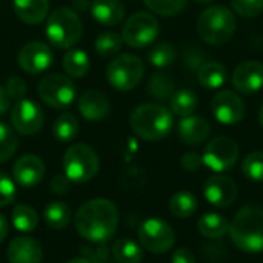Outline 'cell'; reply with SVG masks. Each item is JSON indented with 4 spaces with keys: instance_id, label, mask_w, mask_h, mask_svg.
<instances>
[{
    "instance_id": "cell-9",
    "label": "cell",
    "mask_w": 263,
    "mask_h": 263,
    "mask_svg": "<svg viewBox=\"0 0 263 263\" xmlns=\"http://www.w3.org/2000/svg\"><path fill=\"white\" fill-rule=\"evenodd\" d=\"M137 237L140 247L153 254L168 253L176 242L174 230L170 223L160 219H146L139 227Z\"/></svg>"
},
{
    "instance_id": "cell-28",
    "label": "cell",
    "mask_w": 263,
    "mask_h": 263,
    "mask_svg": "<svg viewBox=\"0 0 263 263\" xmlns=\"http://www.w3.org/2000/svg\"><path fill=\"white\" fill-rule=\"evenodd\" d=\"M199 100L197 96L190 89H180L176 91L170 97V109L173 114L180 117H188L197 109Z\"/></svg>"
},
{
    "instance_id": "cell-30",
    "label": "cell",
    "mask_w": 263,
    "mask_h": 263,
    "mask_svg": "<svg viewBox=\"0 0 263 263\" xmlns=\"http://www.w3.org/2000/svg\"><path fill=\"white\" fill-rule=\"evenodd\" d=\"M77 133H79V122L72 112H62L52 125V134L55 140L62 143H66L76 139Z\"/></svg>"
},
{
    "instance_id": "cell-36",
    "label": "cell",
    "mask_w": 263,
    "mask_h": 263,
    "mask_svg": "<svg viewBox=\"0 0 263 263\" xmlns=\"http://www.w3.org/2000/svg\"><path fill=\"white\" fill-rule=\"evenodd\" d=\"M143 2L154 14L163 17H174L180 14L188 3V0H143Z\"/></svg>"
},
{
    "instance_id": "cell-23",
    "label": "cell",
    "mask_w": 263,
    "mask_h": 263,
    "mask_svg": "<svg viewBox=\"0 0 263 263\" xmlns=\"http://www.w3.org/2000/svg\"><path fill=\"white\" fill-rule=\"evenodd\" d=\"M197 79L202 83V86H205L206 89H219L225 85L228 79V71L220 62L210 60L199 68Z\"/></svg>"
},
{
    "instance_id": "cell-41",
    "label": "cell",
    "mask_w": 263,
    "mask_h": 263,
    "mask_svg": "<svg viewBox=\"0 0 263 263\" xmlns=\"http://www.w3.org/2000/svg\"><path fill=\"white\" fill-rule=\"evenodd\" d=\"M180 165L185 171H190V173H194V171H199L203 165V157L199 154V153H185L180 159Z\"/></svg>"
},
{
    "instance_id": "cell-35",
    "label": "cell",
    "mask_w": 263,
    "mask_h": 263,
    "mask_svg": "<svg viewBox=\"0 0 263 263\" xmlns=\"http://www.w3.org/2000/svg\"><path fill=\"white\" fill-rule=\"evenodd\" d=\"M17 136L11 126L0 122V163L8 162L17 151Z\"/></svg>"
},
{
    "instance_id": "cell-7",
    "label": "cell",
    "mask_w": 263,
    "mask_h": 263,
    "mask_svg": "<svg viewBox=\"0 0 263 263\" xmlns=\"http://www.w3.org/2000/svg\"><path fill=\"white\" fill-rule=\"evenodd\" d=\"M145 74V65L140 57L133 54H120L112 59L106 68V79L117 91L134 89Z\"/></svg>"
},
{
    "instance_id": "cell-32",
    "label": "cell",
    "mask_w": 263,
    "mask_h": 263,
    "mask_svg": "<svg viewBox=\"0 0 263 263\" xmlns=\"http://www.w3.org/2000/svg\"><path fill=\"white\" fill-rule=\"evenodd\" d=\"M146 91L151 97L157 100H166L174 94V80L170 74L156 72L149 77Z\"/></svg>"
},
{
    "instance_id": "cell-13",
    "label": "cell",
    "mask_w": 263,
    "mask_h": 263,
    "mask_svg": "<svg viewBox=\"0 0 263 263\" xmlns=\"http://www.w3.org/2000/svg\"><path fill=\"white\" fill-rule=\"evenodd\" d=\"M54 62V54L51 48L43 42H29L23 45L17 55V63L20 69L26 74H42Z\"/></svg>"
},
{
    "instance_id": "cell-20",
    "label": "cell",
    "mask_w": 263,
    "mask_h": 263,
    "mask_svg": "<svg viewBox=\"0 0 263 263\" xmlns=\"http://www.w3.org/2000/svg\"><path fill=\"white\" fill-rule=\"evenodd\" d=\"M9 263H42L43 253L37 240L31 237H15L6 251Z\"/></svg>"
},
{
    "instance_id": "cell-19",
    "label": "cell",
    "mask_w": 263,
    "mask_h": 263,
    "mask_svg": "<svg viewBox=\"0 0 263 263\" xmlns=\"http://www.w3.org/2000/svg\"><path fill=\"white\" fill-rule=\"evenodd\" d=\"M77 106H79L80 114L89 122L103 120L111 111V105H109L108 97L103 92L96 91V89L83 92L79 99Z\"/></svg>"
},
{
    "instance_id": "cell-29",
    "label": "cell",
    "mask_w": 263,
    "mask_h": 263,
    "mask_svg": "<svg viewBox=\"0 0 263 263\" xmlns=\"http://www.w3.org/2000/svg\"><path fill=\"white\" fill-rule=\"evenodd\" d=\"M45 222L52 230H65L71 222V210L63 202H51L43 211Z\"/></svg>"
},
{
    "instance_id": "cell-40",
    "label": "cell",
    "mask_w": 263,
    "mask_h": 263,
    "mask_svg": "<svg viewBox=\"0 0 263 263\" xmlns=\"http://www.w3.org/2000/svg\"><path fill=\"white\" fill-rule=\"evenodd\" d=\"M5 89L9 96L11 100H22L25 99V94H26V83L22 77L18 76H11L8 80H6V85H5Z\"/></svg>"
},
{
    "instance_id": "cell-12",
    "label": "cell",
    "mask_w": 263,
    "mask_h": 263,
    "mask_svg": "<svg viewBox=\"0 0 263 263\" xmlns=\"http://www.w3.org/2000/svg\"><path fill=\"white\" fill-rule=\"evenodd\" d=\"M43 120L42 108L29 99L18 100L11 109V123L18 134L32 136L39 133L43 126Z\"/></svg>"
},
{
    "instance_id": "cell-11",
    "label": "cell",
    "mask_w": 263,
    "mask_h": 263,
    "mask_svg": "<svg viewBox=\"0 0 263 263\" xmlns=\"http://www.w3.org/2000/svg\"><path fill=\"white\" fill-rule=\"evenodd\" d=\"M239 154H240L239 145L233 139L227 136H220L213 139L206 145L202 157H203V165L208 166L211 171L225 173L230 171L237 163Z\"/></svg>"
},
{
    "instance_id": "cell-27",
    "label": "cell",
    "mask_w": 263,
    "mask_h": 263,
    "mask_svg": "<svg viewBox=\"0 0 263 263\" xmlns=\"http://www.w3.org/2000/svg\"><path fill=\"white\" fill-rule=\"evenodd\" d=\"M91 68L89 57L85 51L74 48L63 55V69L71 77H83Z\"/></svg>"
},
{
    "instance_id": "cell-6",
    "label": "cell",
    "mask_w": 263,
    "mask_h": 263,
    "mask_svg": "<svg viewBox=\"0 0 263 263\" xmlns=\"http://www.w3.org/2000/svg\"><path fill=\"white\" fill-rule=\"evenodd\" d=\"M99 156L85 143L71 145L63 156V174L72 183H86L99 173Z\"/></svg>"
},
{
    "instance_id": "cell-17",
    "label": "cell",
    "mask_w": 263,
    "mask_h": 263,
    "mask_svg": "<svg viewBox=\"0 0 263 263\" xmlns=\"http://www.w3.org/2000/svg\"><path fill=\"white\" fill-rule=\"evenodd\" d=\"M14 180L23 188H32L39 185L45 176V165L39 156L25 154L17 159L12 168Z\"/></svg>"
},
{
    "instance_id": "cell-49",
    "label": "cell",
    "mask_w": 263,
    "mask_h": 263,
    "mask_svg": "<svg viewBox=\"0 0 263 263\" xmlns=\"http://www.w3.org/2000/svg\"><path fill=\"white\" fill-rule=\"evenodd\" d=\"M259 122H260V125H262L263 128V105L260 106V111H259Z\"/></svg>"
},
{
    "instance_id": "cell-14",
    "label": "cell",
    "mask_w": 263,
    "mask_h": 263,
    "mask_svg": "<svg viewBox=\"0 0 263 263\" xmlns=\"http://www.w3.org/2000/svg\"><path fill=\"white\" fill-rule=\"evenodd\" d=\"M211 111L214 119L222 125H236L245 116V103L236 92L220 91L211 102Z\"/></svg>"
},
{
    "instance_id": "cell-2",
    "label": "cell",
    "mask_w": 263,
    "mask_h": 263,
    "mask_svg": "<svg viewBox=\"0 0 263 263\" xmlns=\"http://www.w3.org/2000/svg\"><path fill=\"white\" fill-rule=\"evenodd\" d=\"M173 112L160 103H143L133 109L129 126L136 136L146 142H159L173 129Z\"/></svg>"
},
{
    "instance_id": "cell-1",
    "label": "cell",
    "mask_w": 263,
    "mask_h": 263,
    "mask_svg": "<svg viewBox=\"0 0 263 263\" xmlns=\"http://www.w3.org/2000/svg\"><path fill=\"white\" fill-rule=\"evenodd\" d=\"M74 225L85 240L97 245L105 243L116 234L119 211L108 199H92L77 210Z\"/></svg>"
},
{
    "instance_id": "cell-21",
    "label": "cell",
    "mask_w": 263,
    "mask_h": 263,
    "mask_svg": "<svg viewBox=\"0 0 263 263\" xmlns=\"http://www.w3.org/2000/svg\"><path fill=\"white\" fill-rule=\"evenodd\" d=\"M91 14L102 26H116L125 17V6L120 0H92Z\"/></svg>"
},
{
    "instance_id": "cell-37",
    "label": "cell",
    "mask_w": 263,
    "mask_h": 263,
    "mask_svg": "<svg viewBox=\"0 0 263 263\" xmlns=\"http://www.w3.org/2000/svg\"><path fill=\"white\" fill-rule=\"evenodd\" d=\"M243 174L253 182H263V151L250 153L242 162Z\"/></svg>"
},
{
    "instance_id": "cell-43",
    "label": "cell",
    "mask_w": 263,
    "mask_h": 263,
    "mask_svg": "<svg viewBox=\"0 0 263 263\" xmlns=\"http://www.w3.org/2000/svg\"><path fill=\"white\" fill-rule=\"evenodd\" d=\"M185 62L190 68L193 69H197L205 63V54L203 52H199L197 49H191V51H186V55H185Z\"/></svg>"
},
{
    "instance_id": "cell-24",
    "label": "cell",
    "mask_w": 263,
    "mask_h": 263,
    "mask_svg": "<svg viewBox=\"0 0 263 263\" xmlns=\"http://www.w3.org/2000/svg\"><path fill=\"white\" fill-rule=\"evenodd\" d=\"M197 228L206 239H222L230 233V222L219 213H206L197 220Z\"/></svg>"
},
{
    "instance_id": "cell-25",
    "label": "cell",
    "mask_w": 263,
    "mask_h": 263,
    "mask_svg": "<svg viewBox=\"0 0 263 263\" xmlns=\"http://www.w3.org/2000/svg\"><path fill=\"white\" fill-rule=\"evenodd\" d=\"M170 213L177 219H188L191 217L199 206L197 197L190 191H179L170 199Z\"/></svg>"
},
{
    "instance_id": "cell-31",
    "label": "cell",
    "mask_w": 263,
    "mask_h": 263,
    "mask_svg": "<svg viewBox=\"0 0 263 263\" xmlns=\"http://www.w3.org/2000/svg\"><path fill=\"white\" fill-rule=\"evenodd\" d=\"M11 222L14 225V228L20 233H31L37 228L39 225V216L35 213L34 208H31L29 205H15L12 210V216H11Z\"/></svg>"
},
{
    "instance_id": "cell-33",
    "label": "cell",
    "mask_w": 263,
    "mask_h": 263,
    "mask_svg": "<svg viewBox=\"0 0 263 263\" xmlns=\"http://www.w3.org/2000/svg\"><path fill=\"white\" fill-rule=\"evenodd\" d=\"M176 57H177V52H176L174 46L168 42L157 43L148 51V60L156 68H166V66L173 65Z\"/></svg>"
},
{
    "instance_id": "cell-10",
    "label": "cell",
    "mask_w": 263,
    "mask_h": 263,
    "mask_svg": "<svg viewBox=\"0 0 263 263\" xmlns=\"http://www.w3.org/2000/svg\"><path fill=\"white\" fill-rule=\"evenodd\" d=\"M157 35H159V22L149 12L133 14L126 20V23L122 29L123 43H126L128 46L136 48V49L151 45Z\"/></svg>"
},
{
    "instance_id": "cell-46",
    "label": "cell",
    "mask_w": 263,
    "mask_h": 263,
    "mask_svg": "<svg viewBox=\"0 0 263 263\" xmlns=\"http://www.w3.org/2000/svg\"><path fill=\"white\" fill-rule=\"evenodd\" d=\"M8 231H9V225H8V220L5 219L3 214H0V243L6 239L8 236Z\"/></svg>"
},
{
    "instance_id": "cell-44",
    "label": "cell",
    "mask_w": 263,
    "mask_h": 263,
    "mask_svg": "<svg viewBox=\"0 0 263 263\" xmlns=\"http://www.w3.org/2000/svg\"><path fill=\"white\" fill-rule=\"evenodd\" d=\"M171 263H196L194 254L186 250V248H179L173 253L171 256Z\"/></svg>"
},
{
    "instance_id": "cell-4",
    "label": "cell",
    "mask_w": 263,
    "mask_h": 263,
    "mask_svg": "<svg viewBox=\"0 0 263 263\" xmlns=\"http://www.w3.org/2000/svg\"><path fill=\"white\" fill-rule=\"evenodd\" d=\"M236 15L222 5L206 8L197 20V32L208 45H225L236 32Z\"/></svg>"
},
{
    "instance_id": "cell-45",
    "label": "cell",
    "mask_w": 263,
    "mask_h": 263,
    "mask_svg": "<svg viewBox=\"0 0 263 263\" xmlns=\"http://www.w3.org/2000/svg\"><path fill=\"white\" fill-rule=\"evenodd\" d=\"M9 106H11V99H9L5 86H0V116L6 114Z\"/></svg>"
},
{
    "instance_id": "cell-15",
    "label": "cell",
    "mask_w": 263,
    "mask_h": 263,
    "mask_svg": "<svg viewBox=\"0 0 263 263\" xmlns=\"http://www.w3.org/2000/svg\"><path fill=\"white\" fill-rule=\"evenodd\" d=\"M203 193L211 205L217 208H227L233 205L237 199V185L231 177L216 174L205 182Z\"/></svg>"
},
{
    "instance_id": "cell-26",
    "label": "cell",
    "mask_w": 263,
    "mask_h": 263,
    "mask_svg": "<svg viewBox=\"0 0 263 263\" xmlns=\"http://www.w3.org/2000/svg\"><path fill=\"white\" fill-rule=\"evenodd\" d=\"M112 257L117 263H140L143 251L133 239H119L112 243Z\"/></svg>"
},
{
    "instance_id": "cell-5",
    "label": "cell",
    "mask_w": 263,
    "mask_h": 263,
    "mask_svg": "<svg viewBox=\"0 0 263 263\" xmlns=\"http://www.w3.org/2000/svg\"><path fill=\"white\" fill-rule=\"evenodd\" d=\"M45 32L52 46L59 49H68L80 40L83 25L74 9L62 6L49 14Z\"/></svg>"
},
{
    "instance_id": "cell-3",
    "label": "cell",
    "mask_w": 263,
    "mask_h": 263,
    "mask_svg": "<svg viewBox=\"0 0 263 263\" xmlns=\"http://www.w3.org/2000/svg\"><path fill=\"white\" fill-rule=\"evenodd\" d=\"M233 243L243 253L257 254L263 251V208L243 206L230 223Z\"/></svg>"
},
{
    "instance_id": "cell-8",
    "label": "cell",
    "mask_w": 263,
    "mask_h": 263,
    "mask_svg": "<svg viewBox=\"0 0 263 263\" xmlns=\"http://www.w3.org/2000/svg\"><path fill=\"white\" fill-rule=\"evenodd\" d=\"M37 94L40 100L49 108L65 109L76 99V85L66 76L49 74L39 82Z\"/></svg>"
},
{
    "instance_id": "cell-48",
    "label": "cell",
    "mask_w": 263,
    "mask_h": 263,
    "mask_svg": "<svg viewBox=\"0 0 263 263\" xmlns=\"http://www.w3.org/2000/svg\"><path fill=\"white\" fill-rule=\"evenodd\" d=\"M66 263H91V260L88 257H74V259L68 260Z\"/></svg>"
},
{
    "instance_id": "cell-50",
    "label": "cell",
    "mask_w": 263,
    "mask_h": 263,
    "mask_svg": "<svg viewBox=\"0 0 263 263\" xmlns=\"http://www.w3.org/2000/svg\"><path fill=\"white\" fill-rule=\"evenodd\" d=\"M194 2H197V3H210L213 0H194Z\"/></svg>"
},
{
    "instance_id": "cell-18",
    "label": "cell",
    "mask_w": 263,
    "mask_h": 263,
    "mask_svg": "<svg viewBox=\"0 0 263 263\" xmlns=\"http://www.w3.org/2000/svg\"><path fill=\"white\" fill-rule=\"evenodd\" d=\"M211 133V126L210 122L205 117L200 116H188V117H182V120L177 125V134L179 139L186 143V145H202Z\"/></svg>"
},
{
    "instance_id": "cell-47",
    "label": "cell",
    "mask_w": 263,
    "mask_h": 263,
    "mask_svg": "<svg viewBox=\"0 0 263 263\" xmlns=\"http://www.w3.org/2000/svg\"><path fill=\"white\" fill-rule=\"evenodd\" d=\"M88 6H91L88 0H72V9H74L76 12H77V11H85Z\"/></svg>"
},
{
    "instance_id": "cell-39",
    "label": "cell",
    "mask_w": 263,
    "mask_h": 263,
    "mask_svg": "<svg viewBox=\"0 0 263 263\" xmlns=\"http://www.w3.org/2000/svg\"><path fill=\"white\" fill-rule=\"evenodd\" d=\"M17 196L15 183L11 180L9 176L0 171V206H6L14 202Z\"/></svg>"
},
{
    "instance_id": "cell-34",
    "label": "cell",
    "mask_w": 263,
    "mask_h": 263,
    "mask_svg": "<svg viewBox=\"0 0 263 263\" xmlns=\"http://www.w3.org/2000/svg\"><path fill=\"white\" fill-rule=\"evenodd\" d=\"M123 39L117 32H103L94 42V49L102 57H111L122 49Z\"/></svg>"
},
{
    "instance_id": "cell-16",
    "label": "cell",
    "mask_w": 263,
    "mask_h": 263,
    "mask_svg": "<svg viewBox=\"0 0 263 263\" xmlns=\"http://www.w3.org/2000/svg\"><path fill=\"white\" fill-rule=\"evenodd\" d=\"M233 86L242 94H254L263 88V63L259 60H247L240 63L231 77Z\"/></svg>"
},
{
    "instance_id": "cell-38",
    "label": "cell",
    "mask_w": 263,
    "mask_h": 263,
    "mask_svg": "<svg viewBox=\"0 0 263 263\" xmlns=\"http://www.w3.org/2000/svg\"><path fill=\"white\" fill-rule=\"evenodd\" d=\"M234 12L245 18H254L263 12V0H231Z\"/></svg>"
},
{
    "instance_id": "cell-22",
    "label": "cell",
    "mask_w": 263,
    "mask_h": 263,
    "mask_svg": "<svg viewBox=\"0 0 263 263\" xmlns=\"http://www.w3.org/2000/svg\"><path fill=\"white\" fill-rule=\"evenodd\" d=\"M15 15L26 25L42 23L49 11V0H14Z\"/></svg>"
},
{
    "instance_id": "cell-42",
    "label": "cell",
    "mask_w": 263,
    "mask_h": 263,
    "mask_svg": "<svg viewBox=\"0 0 263 263\" xmlns=\"http://www.w3.org/2000/svg\"><path fill=\"white\" fill-rule=\"evenodd\" d=\"M72 182L63 174V176H60V174H57L54 179H52V182H51V190L55 193V194H66L68 191H69V185H71Z\"/></svg>"
}]
</instances>
